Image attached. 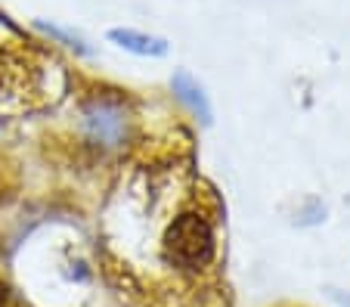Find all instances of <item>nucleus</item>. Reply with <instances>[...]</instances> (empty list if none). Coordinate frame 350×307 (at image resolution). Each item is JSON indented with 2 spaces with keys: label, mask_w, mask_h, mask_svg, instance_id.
Wrapping results in <instances>:
<instances>
[{
  "label": "nucleus",
  "mask_w": 350,
  "mask_h": 307,
  "mask_svg": "<svg viewBox=\"0 0 350 307\" xmlns=\"http://www.w3.org/2000/svg\"><path fill=\"white\" fill-rule=\"evenodd\" d=\"M329 295L338 301L341 307H350V292H341V289H329Z\"/></svg>",
  "instance_id": "obj_7"
},
{
  "label": "nucleus",
  "mask_w": 350,
  "mask_h": 307,
  "mask_svg": "<svg viewBox=\"0 0 350 307\" xmlns=\"http://www.w3.org/2000/svg\"><path fill=\"white\" fill-rule=\"evenodd\" d=\"M109 40H115L118 47H124L127 53H137V56H165L167 53V40L133 31V28H112Z\"/></svg>",
  "instance_id": "obj_4"
},
{
  "label": "nucleus",
  "mask_w": 350,
  "mask_h": 307,
  "mask_svg": "<svg viewBox=\"0 0 350 307\" xmlns=\"http://www.w3.org/2000/svg\"><path fill=\"white\" fill-rule=\"evenodd\" d=\"M38 28L40 31H46L50 38H56V40H62V44H68V47H75L78 53H87L84 40H81L75 31H66V28H59V25H46V22H38Z\"/></svg>",
  "instance_id": "obj_5"
},
{
  "label": "nucleus",
  "mask_w": 350,
  "mask_h": 307,
  "mask_svg": "<svg viewBox=\"0 0 350 307\" xmlns=\"http://www.w3.org/2000/svg\"><path fill=\"white\" fill-rule=\"evenodd\" d=\"M87 124H90L93 137H99L103 143H118L124 137V109L118 103L99 100L87 109Z\"/></svg>",
  "instance_id": "obj_2"
},
{
  "label": "nucleus",
  "mask_w": 350,
  "mask_h": 307,
  "mask_svg": "<svg viewBox=\"0 0 350 307\" xmlns=\"http://www.w3.org/2000/svg\"><path fill=\"white\" fill-rule=\"evenodd\" d=\"M0 307H28V304L7 286V282H0Z\"/></svg>",
  "instance_id": "obj_6"
},
{
  "label": "nucleus",
  "mask_w": 350,
  "mask_h": 307,
  "mask_svg": "<svg viewBox=\"0 0 350 307\" xmlns=\"http://www.w3.org/2000/svg\"><path fill=\"white\" fill-rule=\"evenodd\" d=\"M121 227L149 230V258L177 273L198 280L220 258V202L202 177L180 165H146L121 183L109 211Z\"/></svg>",
  "instance_id": "obj_1"
},
{
  "label": "nucleus",
  "mask_w": 350,
  "mask_h": 307,
  "mask_svg": "<svg viewBox=\"0 0 350 307\" xmlns=\"http://www.w3.org/2000/svg\"><path fill=\"white\" fill-rule=\"evenodd\" d=\"M171 87H174V94H177L180 103H186V106L192 109V112L198 115V118L205 121V124H211L214 112H211V103H208L205 90H202V84H198L196 78H192L186 68H180V72H174L171 78Z\"/></svg>",
  "instance_id": "obj_3"
}]
</instances>
